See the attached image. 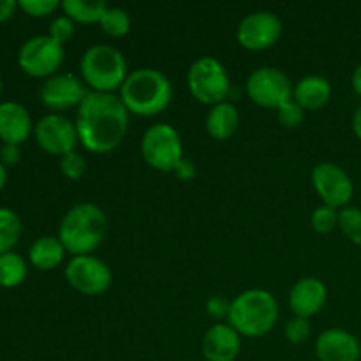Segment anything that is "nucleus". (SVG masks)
<instances>
[{
  "label": "nucleus",
  "instance_id": "1",
  "mask_svg": "<svg viewBox=\"0 0 361 361\" xmlns=\"http://www.w3.org/2000/svg\"><path fill=\"white\" fill-rule=\"evenodd\" d=\"M129 116L120 95L88 92L76 113L80 143L92 154H109L126 140Z\"/></svg>",
  "mask_w": 361,
  "mask_h": 361
},
{
  "label": "nucleus",
  "instance_id": "2",
  "mask_svg": "<svg viewBox=\"0 0 361 361\" xmlns=\"http://www.w3.org/2000/svg\"><path fill=\"white\" fill-rule=\"evenodd\" d=\"M120 99L130 115L155 116L164 111L173 99V85L162 71L141 67L130 71L120 88Z\"/></svg>",
  "mask_w": 361,
  "mask_h": 361
},
{
  "label": "nucleus",
  "instance_id": "3",
  "mask_svg": "<svg viewBox=\"0 0 361 361\" xmlns=\"http://www.w3.org/2000/svg\"><path fill=\"white\" fill-rule=\"evenodd\" d=\"M108 219L101 207L94 203H78L66 212L59 226V238L73 256L92 254L104 240Z\"/></svg>",
  "mask_w": 361,
  "mask_h": 361
},
{
  "label": "nucleus",
  "instance_id": "4",
  "mask_svg": "<svg viewBox=\"0 0 361 361\" xmlns=\"http://www.w3.org/2000/svg\"><path fill=\"white\" fill-rule=\"evenodd\" d=\"M279 303L267 289H247L231 300L228 323L242 337L257 338L277 324Z\"/></svg>",
  "mask_w": 361,
  "mask_h": 361
},
{
  "label": "nucleus",
  "instance_id": "5",
  "mask_svg": "<svg viewBox=\"0 0 361 361\" xmlns=\"http://www.w3.org/2000/svg\"><path fill=\"white\" fill-rule=\"evenodd\" d=\"M80 71L90 92L101 94H115L129 76L123 53L109 44L90 46L81 56Z\"/></svg>",
  "mask_w": 361,
  "mask_h": 361
},
{
  "label": "nucleus",
  "instance_id": "6",
  "mask_svg": "<svg viewBox=\"0 0 361 361\" xmlns=\"http://www.w3.org/2000/svg\"><path fill=\"white\" fill-rule=\"evenodd\" d=\"M190 95L201 104L215 106L224 102L231 92V80L224 63L215 56H200L187 73Z\"/></svg>",
  "mask_w": 361,
  "mask_h": 361
},
{
  "label": "nucleus",
  "instance_id": "7",
  "mask_svg": "<svg viewBox=\"0 0 361 361\" xmlns=\"http://www.w3.org/2000/svg\"><path fill=\"white\" fill-rule=\"evenodd\" d=\"M141 155L150 168L169 173L183 159V145L180 133L171 123H154L141 140Z\"/></svg>",
  "mask_w": 361,
  "mask_h": 361
},
{
  "label": "nucleus",
  "instance_id": "8",
  "mask_svg": "<svg viewBox=\"0 0 361 361\" xmlns=\"http://www.w3.org/2000/svg\"><path fill=\"white\" fill-rule=\"evenodd\" d=\"M247 95L254 104L268 109H279L293 99L295 85L277 67H259L252 71L245 83Z\"/></svg>",
  "mask_w": 361,
  "mask_h": 361
},
{
  "label": "nucleus",
  "instance_id": "9",
  "mask_svg": "<svg viewBox=\"0 0 361 361\" xmlns=\"http://www.w3.org/2000/svg\"><path fill=\"white\" fill-rule=\"evenodd\" d=\"M63 44L49 35H34L21 44L18 63L32 78H51L63 62Z\"/></svg>",
  "mask_w": 361,
  "mask_h": 361
},
{
  "label": "nucleus",
  "instance_id": "10",
  "mask_svg": "<svg viewBox=\"0 0 361 361\" xmlns=\"http://www.w3.org/2000/svg\"><path fill=\"white\" fill-rule=\"evenodd\" d=\"M66 279L74 291L85 296H99L109 289L113 274L108 263L87 254L71 257L66 264Z\"/></svg>",
  "mask_w": 361,
  "mask_h": 361
},
{
  "label": "nucleus",
  "instance_id": "11",
  "mask_svg": "<svg viewBox=\"0 0 361 361\" xmlns=\"http://www.w3.org/2000/svg\"><path fill=\"white\" fill-rule=\"evenodd\" d=\"M34 136L39 147L51 155H63L76 150L80 143L76 122L62 113H48L41 116L34 126Z\"/></svg>",
  "mask_w": 361,
  "mask_h": 361
},
{
  "label": "nucleus",
  "instance_id": "12",
  "mask_svg": "<svg viewBox=\"0 0 361 361\" xmlns=\"http://www.w3.org/2000/svg\"><path fill=\"white\" fill-rule=\"evenodd\" d=\"M312 185L323 204L331 208H345L355 194L351 176L335 162H321L312 169Z\"/></svg>",
  "mask_w": 361,
  "mask_h": 361
},
{
  "label": "nucleus",
  "instance_id": "13",
  "mask_svg": "<svg viewBox=\"0 0 361 361\" xmlns=\"http://www.w3.org/2000/svg\"><path fill=\"white\" fill-rule=\"evenodd\" d=\"M282 21L271 11H256L247 14L236 28V39L250 51H263L271 48L282 35Z\"/></svg>",
  "mask_w": 361,
  "mask_h": 361
},
{
  "label": "nucleus",
  "instance_id": "14",
  "mask_svg": "<svg viewBox=\"0 0 361 361\" xmlns=\"http://www.w3.org/2000/svg\"><path fill=\"white\" fill-rule=\"evenodd\" d=\"M88 92L85 90L83 80L73 73H56L42 83L39 97L46 108L53 111H66L80 108Z\"/></svg>",
  "mask_w": 361,
  "mask_h": 361
},
{
  "label": "nucleus",
  "instance_id": "15",
  "mask_svg": "<svg viewBox=\"0 0 361 361\" xmlns=\"http://www.w3.org/2000/svg\"><path fill=\"white\" fill-rule=\"evenodd\" d=\"M328 289L317 277H303L289 291V309L295 317L310 319L324 307Z\"/></svg>",
  "mask_w": 361,
  "mask_h": 361
},
{
  "label": "nucleus",
  "instance_id": "16",
  "mask_svg": "<svg viewBox=\"0 0 361 361\" xmlns=\"http://www.w3.org/2000/svg\"><path fill=\"white\" fill-rule=\"evenodd\" d=\"M242 335L231 324L217 323L207 330L201 351L207 361H235L242 349Z\"/></svg>",
  "mask_w": 361,
  "mask_h": 361
},
{
  "label": "nucleus",
  "instance_id": "17",
  "mask_svg": "<svg viewBox=\"0 0 361 361\" xmlns=\"http://www.w3.org/2000/svg\"><path fill=\"white\" fill-rule=\"evenodd\" d=\"M316 356L319 361H358L360 342L342 328H330L317 337Z\"/></svg>",
  "mask_w": 361,
  "mask_h": 361
},
{
  "label": "nucleus",
  "instance_id": "18",
  "mask_svg": "<svg viewBox=\"0 0 361 361\" xmlns=\"http://www.w3.org/2000/svg\"><path fill=\"white\" fill-rule=\"evenodd\" d=\"M32 133H34L32 116L21 102H0V140H2V143L20 147Z\"/></svg>",
  "mask_w": 361,
  "mask_h": 361
},
{
  "label": "nucleus",
  "instance_id": "19",
  "mask_svg": "<svg viewBox=\"0 0 361 361\" xmlns=\"http://www.w3.org/2000/svg\"><path fill=\"white\" fill-rule=\"evenodd\" d=\"M330 81L319 74H309V76L302 78L293 90V101L302 106L303 109H309V111L323 108L330 101Z\"/></svg>",
  "mask_w": 361,
  "mask_h": 361
},
{
  "label": "nucleus",
  "instance_id": "20",
  "mask_svg": "<svg viewBox=\"0 0 361 361\" xmlns=\"http://www.w3.org/2000/svg\"><path fill=\"white\" fill-rule=\"evenodd\" d=\"M66 247L62 245L59 236H39L28 250V259H30L32 267L37 270L49 271L55 270L62 264L63 257H66Z\"/></svg>",
  "mask_w": 361,
  "mask_h": 361
},
{
  "label": "nucleus",
  "instance_id": "21",
  "mask_svg": "<svg viewBox=\"0 0 361 361\" xmlns=\"http://www.w3.org/2000/svg\"><path fill=\"white\" fill-rule=\"evenodd\" d=\"M240 123L238 109L233 102H219V104L212 106L210 111L207 115V133L210 134L214 140H228L236 133Z\"/></svg>",
  "mask_w": 361,
  "mask_h": 361
},
{
  "label": "nucleus",
  "instance_id": "22",
  "mask_svg": "<svg viewBox=\"0 0 361 361\" xmlns=\"http://www.w3.org/2000/svg\"><path fill=\"white\" fill-rule=\"evenodd\" d=\"M60 7L63 14L71 18L74 23L92 25L101 21L108 4L102 0H63Z\"/></svg>",
  "mask_w": 361,
  "mask_h": 361
},
{
  "label": "nucleus",
  "instance_id": "23",
  "mask_svg": "<svg viewBox=\"0 0 361 361\" xmlns=\"http://www.w3.org/2000/svg\"><path fill=\"white\" fill-rule=\"evenodd\" d=\"M27 261L18 252L0 254V286L2 288H18L27 279Z\"/></svg>",
  "mask_w": 361,
  "mask_h": 361
},
{
  "label": "nucleus",
  "instance_id": "24",
  "mask_svg": "<svg viewBox=\"0 0 361 361\" xmlns=\"http://www.w3.org/2000/svg\"><path fill=\"white\" fill-rule=\"evenodd\" d=\"M21 236V219L14 210L0 207V254L13 250Z\"/></svg>",
  "mask_w": 361,
  "mask_h": 361
},
{
  "label": "nucleus",
  "instance_id": "25",
  "mask_svg": "<svg viewBox=\"0 0 361 361\" xmlns=\"http://www.w3.org/2000/svg\"><path fill=\"white\" fill-rule=\"evenodd\" d=\"M99 25H101L104 34L111 35V37H123L130 30V16L122 7L108 6L104 14H102L101 21H99Z\"/></svg>",
  "mask_w": 361,
  "mask_h": 361
},
{
  "label": "nucleus",
  "instance_id": "26",
  "mask_svg": "<svg viewBox=\"0 0 361 361\" xmlns=\"http://www.w3.org/2000/svg\"><path fill=\"white\" fill-rule=\"evenodd\" d=\"M338 228L349 242L361 247V210L358 207H345L338 212Z\"/></svg>",
  "mask_w": 361,
  "mask_h": 361
},
{
  "label": "nucleus",
  "instance_id": "27",
  "mask_svg": "<svg viewBox=\"0 0 361 361\" xmlns=\"http://www.w3.org/2000/svg\"><path fill=\"white\" fill-rule=\"evenodd\" d=\"M310 224H312V229L316 233L328 235L335 228H338V210L328 207V204H321L314 210L312 217H310Z\"/></svg>",
  "mask_w": 361,
  "mask_h": 361
},
{
  "label": "nucleus",
  "instance_id": "28",
  "mask_svg": "<svg viewBox=\"0 0 361 361\" xmlns=\"http://www.w3.org/2000/svg\"><path fill=\"white\" fill-rule=\"evenodd\" d=\"M277 120L286 129H298L303 120H305V109L291 99V101L286 102L284 106L277 109Z\"/></svg>",
  "mask_w": 361,
  "mask_h": 361
},
{
  "label": "nucleus",
  "instance_id": "29",
  "mask_svg": "<svg viewBox=\"0 0 361 361\" xmlns=\"http://www.w3.org/2000/svg\"><path fill=\"white\" fill-rule=\"evenodd\" d=\"M60 169L62 175L69 180H80L87 171V161L80 152H71L60 159Z\"/></svg>",
  "mask_w": 361,
  "mask_h": 361
},
{
  "label": "nucleus",
  "instance_id": "30",
  "mask_svg": "<svg viewBox=\"0 0 361 361\" xmlns=\"http://www.w3.org/2000/svg\"><path fill=\"white\" fill-rule=\"evenodd\" d=\"M74 32H76L74 21L67 18L66 14H62V16L53 18L51 23H49L48 35L55 39L56 42H60V44H66V42H69L74 37Z\"/></svg>",
  "mask_w": 361,
  "mask_h": 361
},
{
  "label": "nucleus",
  "instance_id": "31",
  "mask_svg": "<svg viewBox=\"0 0 361 361\" xmlns=\"http://www.w3.org/2000/svg\"><path fill=\"white\" fill-rule=\"evenodd\" d=\"M309 337H310L309 319H303V317H293L291 321H288V324H286V338H288L291 344L295 345L305 344Z\"/></svg>",
  "mask_w": 361,
  "mask_h": 361
},
{
  "label": "nucleus",
  "instance_id": "32",
  "mask_svg": "<svg viewBox=\"0 0 361 361\" xmlns=\"http://www.w3.org/2000/svg\"><path fill=\"white\" fill-rule=\"evenodd\" d=\"M18 7L27 14H30V16L42 18L59 9L60 4L56 0H20Z\"/></svg>",
  "mask_w": 361,
  "mask_h": 361
},
{
  "label": "nucleus",
  "instance_id": "33",
  "mask_svg": "<svg viewBox=\"0 0 361 361\" xmlns=\"http://www.w3.org/2000/svg\"><path fill=\"white\" fill-rule=\"evenodd\" d=\"M229 309H231V302H228L224 296H212L207 302V314L217 321L228 317Z\"/></svg>",
  "mask_w": 361,
  "mask_h": 361
},
{
  "label": "nucleus",
  "instance_id": "34",
  "mask_svg": "<svg viewBox=\"0 0 361 361\" xmlns=\"http://www.w3.org/2000/svg\"><path fill=\"white\" fill-rule=\"evenodd\" d=\"M21 159V150L18 145H9V143H2L0 147V162L4 166H14L18 161Z\"/></svg>",
  "mask_w": 361,
  "mask_h": 361
},
{
  "label": "nucleus",
  "instance_id": "35",
  "mask_svg": "<svg viewBox=\"0 0 361 361\" xmlns=\"http://www.w3.org/2000/svg\"><path fill=\"white\" fill-rule=\"evenodd\" d=\"M173 173H175L176 178L182 180V182H190V180L196 176V164H194L190 159L183 157L182 161L176 164V168L173 169Z\"/></svg>",
  "mask_w": 361,
  "mask_h": 361
},
{
  "label": "nucleus",
  "instance_id": "36",
  "mask_svg": "<svg viewBox=\"0 0 361 361\" xmlns=\"http://www.w3.org/2000/svg\"><path fill=\"white\" fill-rule=\"evenodd\" d=\"M16 7L18 2H14V0H0V23L9 20L14 14V11H16Z\"/></svg>",
  "mask_w": 361,
  "mask_h": 361
},
{
  "label": "nucleus",
  "instance_id": "37",
  "mask_svg": "<svg viewBox=\"0 0 361 361\" xmlns=\"http://www.w3.org/2000/svg\"><path fill=\"white\" fill-rule=\"evenodd\" d=\"M353 130H355L356 137L361 140V106L356 109L355 115H353Z\"/></svg>",
  "mask_w": 361,
  "mask_h": 361
},
{
  "label": "nucleus",
  "instance_id": "38",
  "mask_svg": "<svg viewBox=\"0 0 361 361\" xmlns=\"http://www.w3.org/2000/svg\"><path fill=\"white\" fill-rule=\"evenodd\" d=\"M351 83H353V88H355L356 94H358L361 97V66L356 67L355 73H353Z\"/></svg>",
  "mask_w": 361,
  "mask_h": 361
},
{
  "label": "nucleus",
  "instance_id": "39",
  "mask_svg": "<svg viewBox=\"0 0 361 361\" xmlns=\"http://www.w3.org/2000/svg\"><path fill=\"white\" fill-rule=\"evenodd\" d=\"M6 183H7V168L0 162V190L6 187Z\"/></svg>",
  "mask_w": 361,
  "mask_h": 361
},
{
  "label": "nucleus",
  "instance_id": "40",
  "mask_svg": "<svg viewBox=\"0 0 361 361\" xmlns=\"http://www.w3.org/2000/svg\"><path fill=\"white\" fill-rule=\"evenodd\" d=\"M0 95H2V78H0Z\"/></svg>",
  "mask_w": 361,
  "mask_h": 361
},
{
  "label": "nucleus",
  "instance_id": "41",
  "mask_svg": "<svg viewBox=\"0 0 361 361\" xmlns=\"http://www.w3.org/2000/svg\"><path fill=\"white\" fill-rule=\"evenodd\" d=\"M360 349H361V344H360Z\"/></svg>",
  "mask_w": 361,
  "mask_h": 361
}]
</instances>
